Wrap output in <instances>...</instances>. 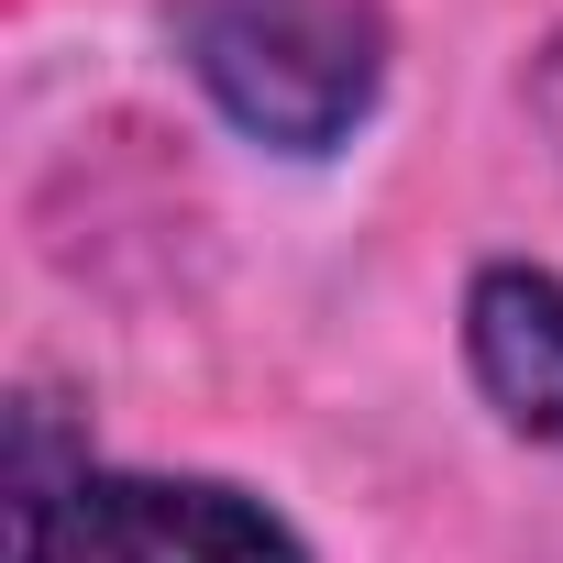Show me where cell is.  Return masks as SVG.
I'll list each match as a JSON object with an SVG mask.
<instances>
[{"mask_svg":"<svg viewBox=\"0 0 563 563\" xmlns=\"http://www.w3.org/2000/svg\"><path fill=\"white\" fill-rule=\"evenodd\" d=\"M166 45L254 155H343L387 111V0H166Z\"/></svg>","mask_w":563,"mask_h":563,"instance_id":"6da1fadb","label":"cell"},{"mask_svg":"<svg viewBox=\"0 0 563 563\" xmlns=\"http://www.w3.org/2000/svg\"><path fill=\"white\" fill-rule=\"evenodd\" d=\"M12 563H310L299 519L232 475L67 464L12 486Z\"/></svg>","mask_w":563,"mask_h":563,"instance_id":"7a4b0ae2","label":"cell"},{"mask_svg":"<svg viewBox=\"0 0 563 563\" xmlns=\"http://www.w3.org/2000/svg\"><path fill=\"white\" fill-rule=\"evenodd\" d=\"M464 387L530 453H563V276L530 254H486L464 276Z\"/></svg>","mask_w":563,"mask_h":563,"instance_id":"3957f363","label":"cell"},{"mask_svg":"<svg viewBox=\"0 0 563 563\" xmlns=\"http://www.w3.org/2000/svg\"><path fill=\"white\" fill-rule=\"evenodd\" d=\"M519 89H530V122H541V133H552V155H563V23L530 45V78H519Z\"/></svg>","mask_w":563,"mask_h":563,"instance_id":"277c9868","label":"cell"}]
</instances>
